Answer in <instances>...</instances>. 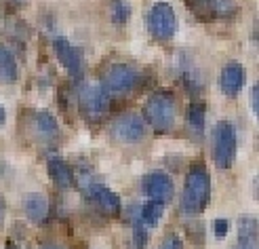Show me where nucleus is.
Returning <instances> with one entry per match:
<instances>
[{"label": "nucleus", "instance_id": "9b49d317", "mask_svg": "<svg viewBox=\"0 0 259 249\" xmlns=\"http://www.w3.org/2000/svg\"><path fill=\"white\" fill-rule=\"evenodd\" d=\"M144 192L150 196V201H160V203H169L175 194V184L169 173L164 171H152L144 177L141 182Z\"/></svg>", "mask_w": 259, "mask_h": 249}, {"label": "nucleus", "instance_id": "5701e85b", "mask_svg": "<svg viewBox=\"0 0 259 249\" xmlns=\"http://www.w3.org/2000/svg\"><path fill=\"white\" fill-rule=\"evenodd\" d=\"M228 232H230V222L224 220V218H217L213 222V234H215L217 239H226Z\"/></svg>", "mask_w": 259, "mask_h": 249}, {"label": "nucleus", "instance_id": "cd10ccee", "mask_svg": "<svg viewBox=\"0 0 259 249\" xmlns=\"http://www.w3.org/2000/svg\"><path fill=\"white\" fill-rule=\"evenodd\" d=\"M234 249H251V247H242V245H238V247H234Z\"/></svg>", "mask_w": 259, "mask_h": 249}, {"label": "nucleus", "instance_id": "7ed1b4c3", "mask_svg": "<svg viewBox=\"0 0 259 249\" xmlns=\"http://www.w3.org/2000/svg\"><path fill=\"white\" fill-rule=\"evenodd\" d=\"M141 81V74L128 63H112L101 74V89L112 95H128L133 89H137Z\"/></svg>", "mask_w": 259, "mask_h": 249}, {"label": "nucleus", "instance_id": "f257e3e1", "mask_svg": "<svg viewBox=\"0 0 259 249\" xmlns=\"http://www.w3.org/2000/svg\"><path fill=\"white\" fill-rule=\"evenodd\" d=\"M211 199V175L202 163L190 167L184 184V196H181V209L188 216L202 214Z\"/></svg>", "mask_w": 259, "mask_h": 249}, {"label": "nucleus", "instance_id": "423d86ee", "mask_svg": "<svg viewBox=\"0 0 259 249\" xmlns=\"http://www.w3.org/2000/svg\"><path fill=\"white\" fill-rule=\"evenodd\" d=\"M200 21H230L238 15V0H186Z\"/></svg>", "mask_w": 259, "mask_h": 249}, {"label": "nucleus", "instance_id": "393cba45", "mask_svg": "<svg viewBox=\"0 0 259 249\" xmlns=\"http://www.w3.org/2000/svg\"><path fill=\"white\" fill-rule=\"evenodd\" d=\"M251 106H253V112L259 110V87L257 85L251 89Z\"/></svg>", "mask_w": 259, "mask_h": 249}, {"label": "nucleus", "instance_id": "6e6552de", "mask_svg": "<svg viewBox=\"0 0 259 249\" xmlns=\"http://www.w3.org/2000/svg\"><path fill=\"white\" fill-rule=\"evenodd\" d=\"M84 194L87 199L91 201V205H93L95 209H99V211L103 216H118L120 214V199L118 194L112 192L106 184H101V182H89V184H84Z\"/></svg>", "mask_w": 259, "mask_h": 249}, {"label": "nucleus", "instance_id": "dca6fc26", "mask_svg": "<svg viewBox=\"0 0 259 249\" xmlns=\"http://www.w3.org/2000/svg\"><path fill=\"white\" fill-rule=\"evenodd\" d=\"M19 78V63H17V57L15 53L0 43V83H17Z\"/></svg>", "mask_w": 259, "mask_h": 249}, {"label": "nucleus", "instance_id": "b1692460", "mask_svg": "<svg viewBox=\"0 0 259 249\" xmlns=\"http://www.w3.org/2000/svg\"><path fill=\"white\" fill-rule=\"evenodd\" d=\"M158 249H184V241H181L179 237H175V234H173V237H166L164 243H162Z\"/></svg>", "mask_w": 259, "mask_h": 249}, {"label": "nucleus", "instance_id": "39448f33", "mask_svg": "<svg viewBox=\"0 0 259 249\" xmlns=\"http://www.w3.org/2000/svg\"><path fill=\"white\" fill-rule=\"evenodd\" d=\"M148 30L150 36L158 43H169L171 38L177 34V15L175 9L160 0V3H154L150 13H148Z\"/></svg>", "mask_w": 259, "mask_h": 249}, {"label": "nucleus", "instance_id": "f03ea898", "mask_svg": "<svg viewBox=\"0 0 259 249\" xmlns=\"http://www.w3.org/2000/svg\"><path fill=\"white\" fill-rule=\"evenodd\" d=\"M177 119V99L171 91H156L146 101L144 123L150 125L156 133H169Z\"/></svg>", "mask_w": 259, "mask_h": 249}, {"label": "nucleus", "instance_id": "4be33fe9", "mask_svg": "<svg viewBox=\"0 0 259 249\" xmlns=\"http://www.w3.org/2000/svg\"><path fill=\"white\" fill-rule=\"evenodd\" d=\"M133 243H135V249H144L146 243H148V228L141 224L137 216H135V222H133Z\"/></svg>", "mask_w": 259, "mask_h": 249}, {"label": "nucleus", "instance_id": "4468645a", "mask_svg": "<svg viewBox=\"0 0 259 249\" xmlns=\"http://www.w3.org/2000/svg\"><path fill=\"white\" fill-rule=\"evenodd\" d=\"M47 167H49L51 180H53L61 190H68V188L74 186V171H72V167L61 159V156H51Z\"/></svg>", "mask_w": 259, "mask_h": 249}, {"label": "nucleus", "instance_id": "1a4fd4ad", "mask_svg": "<svg viewBox=\"0 0 259 249\" xmlns=\"http://www.w3.org/2000/svg\"><path fill=\"white\" fill-rule=\"evenodd\" d=\"M53 51H55L57 61L68 70L70 76H74V78H80L82 76V72H84L82 53L68 41V38L57 36L55 41H53Z\"/></svg>", "mask_w": 259, "mask_h": 249}, {"label": "nucleus", "instance_id": "412c9836", "mask_svg": "<svg viewBox=\"0 0 259 249\" xmlns=\"http://www.w3.org/2000/svg\"><path fill=\"white\" fill-rule=\"evenodd\" d=\"M238 239L242 247H251L255 245L257 239V222L253 218H240L238 222Z\"/></svg>", "mask_w": 259, "mask_h": 249}, {"label": "nucleus", "instance_id": "c85d7f7f", "mask_svg": "<svg viewBox=\"0 0 259 249\" xmlns=\"http://www.w3.org/2000/svg\"><path fill=\"white\" fill-rule=\"evenodd\" d=\"M7 249H17V247H7Z\"/></svg>", "mask_w": 259, "mask_h": 249}, {"label": "nucleus", "instance_id": "0eeeda50", "mask_svg": "<svg viewBox=\"0 0 259 249\" xmlns=\"http://www.w3.org/2000/svg\"><path fill=\"white\" fill-rule=\"evenodd\" d=\"M78 103L87 119L97 123L110 110V95L101 89V85H82L78 91Z\"/></svg>", "mask_w": 259, "mask_h": 249}, {"label": "nucleus", "instance_id": "aec40b11", "mask_svg": "<svg viewBox=\"0 0 259 249\" xmlns=\"http://www.w3.org/2000/svg\"><path fill=\"white\" fill-rule=\"evenodd\" d=\"M108 13H110V21L116 25H124L131 19V5L126 0H110L108 3Z\"/></svg>", "mask_w": 259, "mask_h": 249}, {"label": "nucleus", "instance_id": "f8f14e48", "mask_svg": "<svg viewBox=\"0 0 259 249\" xmlns=\"http://www.w3.org/2000/svg\"><path fill=\"white\" fill-rule=\"evenodd\" d=\"M219 89L226 97H236L244 89V68L238 61H230L219 74Z\"/></svg>", "mask_w": 259, "mask_h": 249}, {"label": "nucleus", "instance_id": "c756f323", "mask_svg": "<svg viewBox=\"0 0 259 249\" xmlns=\"http://www.w3.org/2000/svg\"><path fill=\"white\" fill-rule=\"evenodd\" d=\"M49 249H55V247H49Z\"/></svg>", "mask_w": 259, "mask_h": 249}, {"label": "nucleus", "instance_id": "a211bd4d", "mask_svg": "<svg viewBox=\"0 0 259 249\" xmlns=\"http://www.w3.org/2000/svg\"><path fill=\"white\" fill-rule=\"evenodd\" d=\"M188 127H190V131L194 135H202L204 133V121H206V106L200 101V99H196V101H192L190 103V108H188Z\"/></svg>", "mask_w": 259, "mask_h": 249}, {"label": "nucleus", "instance_id": "20e7f679", "mask_svg": "<svg viewBox=\"0 0 259 249\" xmlns=\"http://www.w3.org/2000/svg\"><path fill=\"white\" fill-rule=\"evenodd\" d=\"M238 137L230 121H219L213 129V161L219 169H230L236 161Z\"/></svg>", "mask_w": 259, "mask_h": 249}, {"label": "nucleus", "instance_id": "f3484780", "mask_svg": "<svg viewBox=\"0 0 259 249\" xmlns=\"http://www.w3.org/2000/svg\"><path fill=\"white\" fill-rule=\"evenodd\" d=\"M179 78H181V83H184V87L190 91V93H200L202 91V85H204L202 74L192 61H186V63L181 61L179 63Z\"/></svg>", "mask_w": 259, "mask_h": 249}, {"label": "nucleus", "instance_id": "a878e982", "mask_svg": "<svg viewBox=\"0 0 259 249\" xmlns=\"http://www.w3.org/2000/svg\"><path fill=\"white\" fill-rule=\"evenodd\" d=\"M5 211H7V203L3 196H0V224H3V220H5Z\"/></svg>", "mask_w": 259, "mask_h": 249}, {"label": "nucleus", "instance_id": "6ab92c4d", "mask_svg": "<svg viewBox=\"0 0 259 249\" xmlns=\"http://www.w3.org/2000/svg\"><path fill=\"white\" fill-rule=\"evenodd\" d=\"M162 214H164V203H160V201H148L144 207H141V211H139L137 218H139V222L146 228H154L160 222Z\"/></svg>", "mask_w": 259, "mask_h": 249}, {"label": "nucleus", "instance_id": "2eb2a0df", "mask_svg": "<svg viewBox=\"0 0 259 249\" xmlns=\"http://www.w3.org/2000/svg\"><path fill=\"white\" fill-rule=\"evenodd\" d=\"M23 211L32 222L40 224L49 216V199L40 192H30L23 196Z\"/></svg>", "mask_w": 259, "mask_h": 249}, {"label": "nucleus", "instance_id": "ddd939ff", "mask_svg": "<svg viewBox=\"0 0 259 249\" xmlns=\"http://www.w3.org/2000/svg\"><path fill=\"white\" fill-rule=\"evenodd\" d=\"M32 125H34V135L42 141H55L59 137V123L57 119L51 112L47 110H38L34 112V119H32Z\"/></svg>", "mask_w": 259, "mask_h": 249}, {"label": "nucleus", "instance_id": "bb28decb", "mask_svg": "<svg viewBox=\"0 0 259 249\" xmlns=\"http://www.w3.org/2000/svg\"><path fill=\"white\" fill-rule=\"evenodd\" d=\"M7 123V110L3 108V103H0V127H3Z\"/></svg>", "mask_w": 259, "mask_h": 249}, {"label": "nucleus", "instance_id": "9d476101", "mask_svg": "<svg viewBox=\"0 0 259 249\" xmlns=\"http://www.w3.org/2000/svg\"><path fill=\"white\" fill-rule=\"evenodd\" d=\"M114 135L116 139H120L124 144H137L146 137V123L144 116H139L135 112H126L122 116H118L114 123Z\"/></svg>", "mask_w": 259, "mask_h": 249}]
</instances>
